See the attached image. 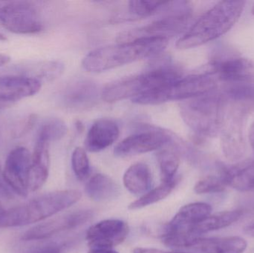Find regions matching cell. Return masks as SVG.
<instances>
[{
  "mask_svg": "<svg viewBox=\"0 0 254 253\" xmlns=\"http://www.w3.org/2000/svg\"><path fill=\"white\" fill-rule=\"evenodd\" d=\"M170 141V135L151 128L133 134L124 139L115 149L114 154L117 157L144 154L162 148Z\"/></svg>",
  "mask_w": 254,
  "mask_h": 253,
  "instance_id": "8fae6325",
  "label": "cell"
},
{
  "mask_svg": "<svg viewBox=\"0 0 254 253\" xmlns=\"http://www.w3.org/2000/svg\"><path fill=\"white\" fill-rule=\"evenodd\" d=\"M225 92L231 99L252 101L254 100V83H232Z\"/></svg>",
  "mask_w": 254,
  "mask_h": 253,
  "instance_id": "1f68e13d",
  "label": "cell"
},
{
  "mask_svg": "<svg viewBox=\"0 0 254 253\" xmlns=\"http://www.w3.org/2000/svg\"><path fill=\"white\" fill-rule=\"evenodd\" d=\"M176 183L177 181L176 178L170 181H163L161 185L150 191H148L140 199L130 203L128 205V209L135 210L142 209L166 199L174 190Z\"/></svg>",
  "mask_w": 254,
  "mask_h": 253,
  "instance_id": "484cf974",
  "label": "cell"
},
{
  "mask_svg": "<svg viewBox=\"0 0 254 253\" xmlns=\"http://www.w3.org/2000/svg\"><path fill=\"white\" fill-rule=\"evenodd\" d=\"M41 87V82L26 76H0V103L5 107L10 106L16 101L34 96Z\"/></svg>",
  "mask_w": 254,
  "mask_h": 253,
  "instance_id": "5bb4252c",
  "label": "cell"
},
{
  "mask_svg": "<svg viewBox=\"0 0 254 253\" xmlns=\"http://www.w3.org/2000/svg\"><path fill=\"white\" fill-rule=\"evenodd\" d=\"M49 144L37 138L34 152L31 154V165L28 173V186L29 191L40 190L49 178L50 166Z\"/></svg>",
  "mask_w": 254,
  "mask_h": 253,
  "instance_id": "2e32d148",
  "label": "cell"
},
{
  "mask_svg": "<svg viewBox=\"0 0 254 253\" xmlns=\"http://www.w3.org/2000/svg\"><path fill=\"white\" fill-rule=\"evenodd\" d=\"M217 78L209 71L191 74L146 92L131 100L138 105H158L168 101H188L214 92Z\"/></svg>",
  "mask_w": 254,
  "mask_h": 253,
  "instance_id": "8992f818",
  "label": "cell"
},
{
  "mask_svg": "<svg viewBox=\"0 0 254 253\" xmlns=\"http://www.w3.org/2000/svg\"><path fill=\"white\" fill-rule=\"evenodd\" d=\"M158 161L163 181L174 179L180 164L179 154L174 150H162L158 154Z\"/></svg>",
  "mask_w": 254,
  "mask_h": 253,
  "instance_id": "4316f807",
  "label": "cell"
},
{
  "mask_svg": "<svg viewBox=\"0 0 254 253\" xmlns=\"http://www.w3.org/2000/svg\"><path fill=\"white\" fill-rule=\"evenodd\" d=\"M0 25L19 34H37L43 28L37 9L25 1H0Z\"/></svg>",
  "mask_w": 254,
  "mask_h": 253,
  "instance_id": "52a82bcc",
  "label": "cell"
},
{
  "mask_svg": "<svg viewBox=\"0 0 254 253\" xmlns=\"http://www.w3.org/2000/svg\"><path fill=\"white\" fill-rule=\"evenodd\" d=\"M128 230V224L122 220H104L88 230L86 239L91 248L112 249L125 242Z\"/></svg>",
  "mask_w": 254,
  "mask_h": 253,
  "instance_id": "7c38bea8",
  "label": "cell"
},
{
  "mask_svg": "<svg viewBox=\"0 0 254 253\" xmlns=\"http://www.w3.org/2000/svg\"><path fill=\"white\" fill-rule=\"evenodd\" d=\"M9 61H10V57L8 56L0 53V67L8 63Z\"/></svg>",
  "mask_w": 254,
  "mask_h": 253,
  "instance_id": "ab89813d",
  "label": "cell"
},
{
  "mask_svg": "<svg viewBox=\"0 0 254 253\" xmlns=\"http://www.w3.org/2000/svg\"><path fill=\"white\" fill-rule=\"evenodd\" d=\"M64 71V65L62 62L59 61H47L29 65V68L21 70L22 74L18 75L37 79L42 83V81H52L58 78Z\"/></svg>",
  "mask_w": 254,
  "mask_h": 253,
  "instance_id": "d4e9b609",
  "label": "cell"
},
{
  "mask_svg": "<svg viewBox=\"0 0 254 253\" xmlns=\"http://www.w3.org/2000/svg\"><path fill=\"white\" fill-rule=\"evenodd\" d=\"M98 95L99 91L95 83L89 80H77L67 88L64 102L72 109H85L96 102Z\"/></svg>",
  "mask_w": 254,
  "mask_h": 253,
  "instance_id": "d6986e66",
  "label": "cell"
},
{
  "mask_svg": "<svg viewBox=\"0 0 254 253\" xmlns=\"http://www.w3.org/2000/svg\"><path fill=\"white\" fill-rule=\"evenodd\" d=\"M91 210H78L54 217L27 230L22 239L24 241H38L49 239L61 232L72 230L83 225L92 218Z\"/></svg>",
  "mask_w": 254,
  "mask_h": 253,
  "instance_id": "30bf717a",
  "label": "cell"
},
{
  "mask_svg": "<svg viewBox=\"0 0 254 253\" xmlns=\"http://www.w3.org/2000/svg\"><path fill=\"white\" fill-rule=\"evenodd\" d=\"M245 233H246L248 236L254 238V221L251 223L249 225L246 226V228H245Z\"/></svg>",
  "mask_w": 254,
  "mask_h": 253,
  "instance_id": "74e56055",
  "label": "cell"
},
{
  "mask_svg": "<svg viewBox=\"0 0 254 253\" xmlns=\"http://www.w3.org/2000/svg\"><path fill=\"white\" fill-rule=\"evenodd\" d=\"M227 185L219 176L205 177L198 181L194 187V192L196 194H210L219 193L225 191Z\"/></svg>",
  "mask_w": 254,
  "mask_h": 253,
  "instance_id": "4dcf8cb0",
  "label": "cell"
},
{
  "mask_svg": "<svg viewBox=\"0 0 254 253\" xmlns=\"http://www.w3.org/2000/svg\"><path fill=\"white\" fill-rule=\"evenodd\" d=\"M124 185L129 193L145 194L152 186V173L147 165L137 163L127 169L124 175Z\"/></svg>",
  "mask_w": 254,
  "mask_h": 253,
  "instance_id": "44dd1931",
  "label": "cell"
},
{
  "mask_svg": "<svg viewBox=\"0 0 254 253\" xmlns=\"http://www.w3.org/2000/svg\"><path fill=\"white\" fill-rule=\"evenodd\" d=\"M36 121H37V116L35 114H31V115L28 116L23 122L19 123V126L15 129L14 136L16 138H19V137H22V135L28 133L34 127Z\"/></svg>",
  "mask_w": 254,
  "mask_h": 253,
  "instance_id": "d6a6232c",
  "label": "cell"
},
{
  "mask_svg": "<svg viewBox=\"0 0 254 253\" xmlns=\"http://www.w3.org/2000/svg\"><path fill=\"white\" fill-rule=\"evenodd\" d=\"M225 107L224 97L213 92L184 101L180 105L181 116L197 135L212 138L223 126Z\"/></svg>",
  "mask_w": 254,
  "mask_h": 253,
  "instance_id": "277c9868",
  "label": "cell"
},
{
  "mask_svg": "<svg viewBox=\"0 0 254 253\" xmlns=\"http://www.w3.org/2000/svg\"><path fill=\"white\" fill-rule=\"evenodd\" d=\"M167 45L168 39L151 37L104 46L89 52L83 58L82 66L89 72H104L157 56L164 52Z\"/></svg>",
  "mask_w": 254,
  "mask_h": 253,
  "instance_id": "6da1fadb",
  "label": "cell"
},
{
  "mask_svg": "<svg viewBox=\"0 0 254 253\" xmlns=\"http://www.w3.org/2000/svg\"><path fill=\"white\" fill-rule=\"evenodd\" d=\"M31 253H61V248L56 244H49L35 250Z\"/></svg>",
  "mask_w": 254,
  "mask_h": 253,
  "instance_id": "e575fe53",
  "label": "cell"
},
{
  "mask_svg": "<svg viewBox=\"0 0 254 253\" xmlns=\"http://www.w3.org/2000/svg\"><path fill=\"white\" fill-rule=\"evenodd\" d=\"M68 128L61 119L52 118L47 120L40 128L38 138L48 142L58 141L66 135Z\"/></svg>",
  "mask_w": 254,
  "mask_h": 253,
  "instance_id": "83f0119b",
  "label": "cell"
},
{
  "mask_svg": "<svg viewBox=\"0 0 254 253\" xmlns=\"http://www.w3.org/2000/svg\"><path fill=\"white\" fill-rule=\"evenodd\" d=\"M4 210V209H3V206H1V201H0V213H1V212H2Z\"/></svg>",
  "mask_w": 254,
  "mask_h": 253,
  "instance_id": "b9f144b4",
  "label": "cell"
},
{
  "mask_svg": "<svg viewBox=\"0 0 254 253\" xmlns=\"http://www.w3.org/2000/svg\"><path fill=\"white\" fill-rule=\"evenodd\" d=\"M132 253H186L182 252H165L161 250L154 249V248H137L134 249Z\"/></svg>",
  "mask_w": 254,
  "mask_h": 253,
  "instance_id": "d590c367",
  "label": "cell"
},
{
  "mask_svg": "<svg viewBox=\"0 0 254 253\" xmlns=\"http://www.w3.org/2000/svg\"><path fill=\"white\" fill-rule=\"evenodd\" d=\"M190 9L155 21L137 29L130 30L119 36V43L132 41L141 38L163 37L168 39L182 32L190 19Z\"/></svg>",
  "mask_w": 254,
  "mask_h": 253,
  "instance_id": "ba28073f",
  "label": "cell"
},
{
  "mask_svg": "<svg viewBox=\"0 0 254 253\" xmlns=\"http://www.w3.org/2000/svg\"><path fill=\"white\" fill-rule=\"evenodd\" d=\"M120 135L116 122L100 119L92 124L85 140V148L90 152H98L113 145Z\"/></svg>",
  "mask_w": 254,
  "mask_h": 253,
  "instance_id": "9a60e30c",
  "label": "cell"
},
{
  "mask_svg": "<svg viewBox=\"0 0 254 253\" xmlns=\"http://www.w3.org/2000/svg\"><path fill=\"white\" fill-rule=\"evenodd\" d=\"M1 108H4V105H2L1 103H0V109H1Z\"/></svg>",
  "mask_w": 254,
  "mask_h": 253,
  "instance_id": "7bdbcfd3",
  "label": "cell"
},
{
  "mask_svg": "<svg viewBox=\"0 0 254 253\" xmlns=\"http://www.w3.org/2000/svg\"><path fill=\"white\" fill-rule=\"evenodd\" d=\"M194 247L204 253H243L247 248L248 243L239 236L211 239L199 237Z\"/></svg>",
  "mask_w": 254,
  "mask_h": 253,
  "instance_id": "ffe728a7",
  "label": "cell"
},
{
  "mask_svg": "<svg viewBox=\"0 0 254 253\" xmlns=\"http://www.w3.org/2000/svg\"><path fill=\"white\" fill-rule=\"evenodd\" d=\"M249 141H250L251 146H252L254 152V121L249 130Z\"/></svg>",
  "mask_w": 254,
  "mask_h": 253,
  "instance_id": "f35d334b",
  "label": "cell"
},
{
  "mask_svg": "<svg viewBox=\"0 0 254 253\" xmlns=\"http://www.w3.org/2000/svg\"><path fill=\"white\" fill-rule=\"evenodd\" d=\"M246 1H221L205 12L176 43L179 49L198 47L219 38L233 28Z\"/></svg>",
  "mask_w": 254,
  "mask_h": 253,
  "instance_id": "7a4b0ae2",
  "label": "cell"
},
{
  "mask_svg": "<svg viewBox=\"0 0 254 253\" xmlns=\"http://www.w3.org/2000/svg\"><path fill=\"white\" fill-rule=\"evenodd\" d=\"M31 165V154L25 147H16L6 159L2 177L13 193L22 198L28 196V178Z\"/></svg>",
  "mask_w": 254,
  "mask_h": 253,
  "instance_id": "9c48e42d",
  "label": "cell"
},
{
  "mask_svg": "<svg viewBox=\"0 0 254 253\" xmlns=\"http://www.w3.org/2000/svg\"><path fill=\"white\" fill-rule=\"evenodd\" d=\"M170 1H128L130 13L139 16H147L156 13L162 7H167Z\"/></svg>",
  "mask_w": 254,
  "mask_h": 253,
  "instance_id": "f1b7e54d",
  "label": "cell"
},
{
  "mask_svg": "<svg viewBox=\"0 0 254 253\" xmlns=\"http://www.w3.org/2000/svg\"><path fill=\"white\" fill-rule=\"evenodd\" d=\"M88 253H119L117 251L112 249H105V248H91Z\"/></svg>",
  "mask_w": 254,
  "mask_h": 253,
  "instance_id": "8d00e7d4",
  "label": "cell"
},
{
  "mask_svg": "<svg viewBox=\"0 0 254 253\" xmlns=\"http://www.w3.org/2000/svg\"><path fill=\"white\" fill-rule=\"evenodd\" d=\"M6 40V37L2 34V33L0 32V41H4Z\"/></svg>",
  "mask_w": 254,
  "mask_h": 253,
  "instance_id": "60d3db41",
  "label": "cell"
},
{
  "mask_svg": "<svg viewBox=\"0 0 254 253\" xmlns=\"http://www.w3.org/2000/svg\"><path fill=\"white\" fill-rule=\"evenodd\" d=\"M211 212V206L208 203L197 202L185 205L165 226L164 233L177 231L189 233L191 227L208 217Z\"/></svg>",
  "mask_w": 254,
  "mask_h": 253,
  "instance_id": "ac0fdd59",
  "label": "cell"
},
{
  "mask_svg": "<svg viewBox=\"0 0 254 253\" xmlns=\"http://www.w3.org/2000/svg\"><path fill=\"white\" fill-rule=\"evenodd\" d=\"M207 70L217 80L232 83H254V62L243 57L213 61Z\"/></svg>",
  "mask_w": 254,
  "mask_h": 253,
  "instance_id": "4fadbf2b",
  "label": "cell"
},
{
  "mask_svg": "<svg viewBox=\"0 0 254 253\" xmlns=\"http://www.w3.org/2000/svg\"><path fill=\"white\" fill-rule=\"evenodd\" d=\"M219 176L227 187L238 191L247 192L254 189V161L244 160L235 165H219Z\"/></svg>",
  "mask_w": 254,
  "mask_h": 253,
  "instance_id": "e0dca14e",
  "label": "cell"
},
{
  "mask_svg": "<svg viewBox=\"0 0 254 253\" xmlns=\"http://www.w3.org/2000/svg\"><path fill=\"white\" fill-rule=\"evenodd\" d=\"M252 13H253V14L254 15V4L253 7H252Z\"/></svg>",
  "mask_w": 254,
  "mask_h": 253,
  "instance_id": "ee69618b",
  "label": "cell"
},
{
  "mask_svg": "<svg viewBox=\"0 0 254 253\" xmlns=\"http://www.w3.org/2000/svg\"><path fill=\"white\" fill-rule=\"evenodd\" d=\"M182 77V73L171 65L152 68L138 75L126 77L108 85L101 97L108 102L131 100L152 89L167 86Z\"/></svg>",
  "mask_w": 254,
  "mask_h": 253,
  "instance_id": "5b68a950",
  "label": "cell"
},
{
  "mask_svg": "<svg viewBox=\"0 0 254 253\" xmlns=\"http://www.w3.org/2000/svg\"><path fill=\"white\" fill-rule=\"evenodd\" d=\"M86 193L92 200L105 202L116 199L120 190L111 178L103 174H97L86 184Z\"/></svg>",
  "mask_w": 254,
  "mask_h": 253,
  "instance_id": "603a6c76",
  "label": "cell"
},
{
  "mask_svg": "<svg viewBox=\"0 0 254 253\" xmlns=\"http://www.w3.org/2000/svg\"><path fill=\"white\" fill-rule=\"evenodd\" d=\"M13 198V193L9 188L8 186L4 182L2 177V171L0 165V201L11 200Z\"/></svg>",
  "mask_w": 254,
  "mask_h": 253,
  "instance_id": "836d02e7",
  "label": "cell"
},
{
  "mask_svg": "<svg viewBox=\"0 0 254 253\" xmlns=\"http://www.w3.org/2000/svg\"><path fill=\"white\" fill-rule=\"evenodd\" d=\"M242 215L243 212L240 210L226 211L209 215L198 224L191 227L189 229V233L192 236H199L204 233L225 228L238 221Z\"/></svg>",
  "mask_w": 254,
  "mask_h": 253,
  "instance_id": "7402d4cb",
  "label": "cell"
},
{
  "mask_svg": "<svg viewBox=\"0 0 254 253\" xmlns=\"http://www.w3.org/2000/svg\"><path fill=\"white\" fill-rule=\"evenodd\" d=\"M222 150L227 158L233 161L240 160L246 152V145L243 139L238 120L231 124L222 138Z\"/></svg>",
  "mask_w": 254,
  "mask_h": 253,
  "instance_id": "cb8c5ba5",
  "label": "cell"
},
{
  "mask_svg": "<svg viewBox=\"0 0 254 253\" xmlns=\"http://www.w3.org/2000/svg\"><path fill=\"white\" fill-rule=\"evenodd\" d=\"M77 190L53 192L39 196L25 204L0 213V228L24 227L44 221L70 207L81 199Z\"/></svg>",
  "mask_w": 254,
  "mask_h": 253,
  "instance_id": "3957f363",
  "label": "cell"
},
{
  "mask_svg": "<svg viewBox=\"0 0 254 253\" xmlns=\"http://www.w3.org/2000/svg\"><path fill=\"white\" fill-rule=\"evenodd\" d=\"M71 165L76 177L80 181L86 179L90 172L89 157L85 150L77 147L71 155Z\"/></svg>",
  "mask_w": 254,
  "mask_h": 253,
  "instance_id": "f546056e",
  "label": "cell"
}]
</instances>
